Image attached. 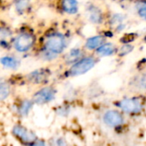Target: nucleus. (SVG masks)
I'll list each match as a JSON object with an SVG mask.
<instances>
[{"instance_id":"f257e3e1","label":"nucleus","mask_w":146,"mask_h":146,"mask_svg":"<svg viewBox=\"0 0 146 146\" xmlns=\"http://www.w3.org/2000/svg\"><path fill=\"white\" fill-rule=\"evenodd\" d=\"M96 64V59L94 57H84L77 63L72 64L70 68L69 77H78L84 75L94 68Z\"/></svg>"},{"instance_id":"f03ea898","label":"nucleus","mask_w":146,"mask_h":146,"mask_svg":"<svg viewBox=\"0 0 146 146\" xmlns=\"http://www.w3.org/2000/svg\"><path fill=\"white\" fill-rule=\"evenodd\" d=\"M45 46L48 52L57 55L63 52L67 46V41L63 35L59 33H54L47 36Z\"/></svg>"},{"instance_id":"7ed1b4c3","label":"nucleus","mask_w":146,"mask_h":146,"mask_svg":"<svg viewBox=\"0 0 146 146\" xmlns=\"http://www.w3.org/2000/svg\"><path fill=\"white\" fill-rule=\"evenodd\" d=\"M118 105L122 111L127 113H137L143 108L142 102L138 98H125L121 100Z\"/></svg>"},{"instance_id":"20e7f679","label":"nucleus","mask_w":146,"mask_h":146,"mask_svg":"<svg viewBox=\"0 0 146 146\" xmlns=\"http://www.w3.org/2000/svg\"><path fill=\"white\" fill-rule=\"evenodd\" d=\"M35 42V38L30 34H21L18 35L14 42L15 48L19 52H26L29 50Z\"/></svg>"},{"instance_id":"39448f33","label":"nucleus","mask_w":146,"mask_h":146,"mask_svg":"<svg viewBox=\"0 0 146 146\" xmlns=\"http://www.w3.org/2000/svg\"><path fill=\"white\" fill-rule=\"evenodd\" d=\"M55 90L52 87H46L39 90L34 96V102L37 104H45L55 97Z\"/></svg>"},{"instance_id":"423d86ee","label":"nucleus","mask_w":146,"mask_h":146,"mask_svg":"<svg viewBox=\"0 0 146 146\" xmlns=\"http://www.w3.org/2000/svg\"><path fill=\"white\" fill-rule=\"evenodd\" d=\"M103 121L108 126L114 127V126L120 125L123 123L124 119H123L122 114L119 112H118L116 110H109L104 113Z\"/></svg>"},{"instance_id":"0eeeda50","label":"nucleus","mask_w":146,"mask_h":146,"mask_svg":"<svg viewBox=\"0 0 146 146\" xmlns=\"http://www.w3.org/2000/svg\"><path fill=\"white\" fill-rule=\"evenodd\" d=\"M87 17L89 21L94 24H100L103 21V14L96 6L91 5L87 9Z\"/></svg>"},{"instance_id":"6e6552de","label":"nucleus","mask_w":146,"mask_h":146,"mask_svg":"<svg viewBox=\"0 0 146 146\" xmlns=\"http://www.w3.org/2000/svg\"><path fill=\"white\" fill-rule=\"evenodd\" d=\"M13 133L20 137L23 141L29 143V142H33L35 140V136L34 133L29 131L27 129H25L24 127L21 126V125H16L13 128Z\"/></svg>"},{"instance_id":"1a4fd4ad","label":"nucleus","mask_w":146,"mask_h":146,"mask_svg":"<svg viewBox=\"0 0 146 146\" xmlns=\"http://www.w3.org/2000/svg\"><path fill=\"white\" fill-rule=\"evenodd\" d=\"M83 54H84V52L80 48H72L65 55L64 60H65L66 64H68V65L74 64L78 60H80L82 58H84Z\"/></svg>"},{"instance_id":"9d476101","label":"nucleus","mask_w":146,"mask_h":146,"mask_svg":"<svg viewBox=\"0 0 146 146\" xmlns=\"http://www.w3.org/2000/svg\"><path fill=\"white\" fill-rule=\"evenodd\" d=\"M103 43H105V36L103 35H95L89 38L85 42V48L88 50H96L99 46H101Z\"/></svg>"},{"instance_id":"9b49d317","label":"nucleus","mask_w":146,"mask_h":146,"mask_svg":"<svg viewBox=\"0 0 146 146\" xmlns=\"http://www.w3.org/2000/svg\"><path fill=\"white\" fill-rule=\"evenodd\" d=\"M116 51L117 49L113 43H103L96 50V52L99 57H108L113 55Z\"/></svg>"},{"instance_id":"f8f14e48","label":"nucleus","mask_w":146,"mask_h":146,"mask_svg":"<svg viewBox=\"0 0 146 146\" xmlns=\"http://www.w3.org/2000/svg\"><path fill=\"white\" fill-rule=\"evenodd\" d=\"M63 10L69 15H75L78 11V0H63Z\"/></svg>"},{"instance_id":"ddd939ff","label":"nucleus","mask_w":146,"mask_h":146,"mask_svg":"<svg viewBox=\"0 0 146 146\" xmlns=\"http://www.w3.org/2000/svg\"><path fill=\"white\" fill-rule=\"evenodd\" d=\"M0 62L3 65L11 69H17L18 66V62L12 57H4L0 59Z\"/></svg>"},{"instance_id":"4468645a","label":"nucleus","mask_w":146,"mask_h":146,"mask_svg":"<svg viewBox=\"0 0 146 146\" xmlns=\"http://www.w3.org/2000/svg\"><path fill=\"white\" fill-rule=\"evenodd\" d=\"M10 95V86L5 81H0V101L6 99Z\"/></svg>"},{"instance_id":"2eb2a0df","label":"nucleus","mask_w":146,"mask_h":146,"mask_svg":"<svg viewBox=\"0 0 146 146\" xmlns=\"http://www.w3.org/2000/svg\"><path fill=\"white\" fill-rule=\"evenodd\" d=\"M133 50V46L129 45V44H124L118 51L117 53L119 57H125L127 54H129L130 52H131Z\"/></svg>"},{"instance_id":"dca6fc26","label":"nucleus","mask_w":146,"mask_h":146,"mask_svg":"<svg viewBox=\"0 0 146 146\" xmlns=\"http://www.w3.org/2000/svg\"><path fill=\"white\" fill-rule=\"evenodd\" d=\"M32 102H30V101H28V100H26V101H24L23 103H22V105L20 106V108H19V112H20V113L22 114V115H27L28 113H29V112L30 111V109H31V108H32Z\"/></svg>"},{"instance_id":"f3484780","label":"nucleus","mask_w":146,"mask_h":146,"mask_svg":"<svg viewBox=\"0 0 146 146\" xmlns=\"http://www.w3.org/2000/svg\"><path fill=\"white\" fill-rule=\"evenodd\" d=\"M137 15L144 21H146V2H141L137 5Z\"/></svg>"},{"instance_id":"a211bd4d","label":"nucleus","mask_w":146,"mask_h":146,"mask_svg":"<svg viewBox=\"0 0 146 146\" xmlns=\"http://www.w3.org/2000/svg\"><path fill=\"white\" fill-rule=\"evenodd\" d=\"M136 84L140 89L146 90V73H143L136 79Z\"/></svg>"},{"instance_id":"6ab92c4d","label":"nucleus","mask_w":146,"mask_h":146,"mask_svg":"<svg viewBox=\"0 0 146 146\" xmlns=\"http://www.w3.org/2000/svg\"><path fill=\"white\" fill-rule=\"evenodd\" d=\"M29 2H30V0H17V3H16L17 9L20 11L26 10L29 5Z\"/></svg>"},{"instance_id":"aec40b11","label":"nucleus","mask_w":146,"mask_h":146,"mask_svg":"<svg viewBox=\"0 0 146 146\" xmlns=\"http://www.w3.org/2000/svg\"><path fill=\"white\" fill-rule=\"evenodd\" d=\"M125 20V16L122 14H114L112 16L111 18V23L112 24H116V25H119L121 23H123Z\"/></svg>"},{"instance_id":"412c9836","label":"nucleus","mask_w":146,"mask_h":146,"mask_svg":"<svg viewBox=\"0 0 146 146\" xmlns=\"http://www.w3.org/2000/svg\"><path fill=\"white\" fill-rule=\"evenodd\" d=\"M137 35L135 34H128V35H124L121 39H120V41L123 43V44H128L131 41H133L135 39H136Z\"/></svg>"},{"instance_id":"4be33fe9","label":"nucleus","mask_w":146,"mask_h":146,"mask_svg":"<svg viewBox=\"0 0 146 146\" xmlns=\"http://www.w3.org/2000/svg\"><path fill=\"white\" fill-rule=\"evenodd\" d=\"M32 78H33V79H35L37 83L38 82H41V81H43L45 78H46V77H45V74L43 72H41V71H35L33 74H32Z\"/></svg>"},{"instance_id":"5701e85b","label":"nucleus","mask_w":146,"mask_h":146,"mask_svg":"<svg viewBox=\"0 0 146 146\" xmlns=\"http://www.w3.org/2000/svg\"><path fill=\"white\" fill-rule=\"evenodd\" d=\"M53 146H65V142L62 138H57L53 143Z\"/></svg>"},{"instance_id":"b1692460","label":"nucleus","mask_w":146,"mask_h":146,"mask_svg":"<svg viewBox=\"0 0 146 146\" xmlns=\"http://www.w3.org/2000/svg\"><path fill=\"white\" fill-rule=\"evenodd\" d=\"M33 146H46L45 143L42 142V141H39V142H36L33 144Z\"/></svg>"}]
</instances>
